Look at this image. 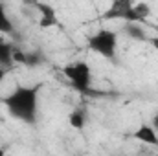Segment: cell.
Masks as SVG:
<instances>
[{"label":"cell","mask_w":158,"mask_h":156,"mask_svg":"<svg viewBox=\"0 0 158 156\" xmlns=\"http://www.w3.org/2000/svg\"><path fill=\"white\" fill-rule=\"evenodd\" d=\"M13 63H20V64H26V51L15 50V51H13Z\"/></svg>","instance_id":"cell-13"},{"label":"cell","mask_w":158,"mask_h":156,"mask_svg":"<svg viewBox=\"0 0 158 156\" xmlns=\"http://www.w3.org/2000/svg\"><path fill=\"white\" fill-rule=\"evenodd\" d=\"M13 46L9 42L0 40V68H9L13 64Z\"/></svg>","instance_id":"cell-8"},{"label":"cell","mask_w":158,"mask_h":156,"mask_svg":"<svg viewBox=\"0 0 158 156\" xmlns=\"http://www.w3.org/2000/svg\"><path fill=\"white\" fill-rule=\"evenodd\" d=\"M132 138L145 143V145H151V147H158V132L153 129V125H140L134 132H132Z\"/></svg>","instance_id":"cell-6"},{"label":"cell","mask_w":158,"mask_h":156,"mask_svg":"<svg viewBox=\"0 0 158 156\" xmlns=\"http://www.w3.org/2000/svg\"><path fill=\"white\" fill-rule=\"evenodd\" d=\"M132 6H134V11H136L142 18L147 20V17L151 15V7H149V4H145V2H138V4H132Z\"/></svg>","instance_id":"cell-11"},{"label":"cell","mask_w":158,"mask_h":156,"mask_svg":"<svg viewBox=\"0 0 158 156\" xmlns=\"http://www.w3.org/2000/svg\"><path fill=\"white\" fill-rule=\"evenodd\" d=\"M15 26L9 18V15L6 13V7L0 4V33H13Z\"/></svg>","instance_id":"cell-10"},{"label":"cell","mask_w":158,"mask_h":156,"mask_svg":"<svg viewBox=\"0 0 158 156\" xmlns=\"http://www.w3.org/2000/svg\"><path fill=\"white\" fill-rule=\"evenodd\" d=\"M149 42L153 44V48H155V50H158V37H149Z\"/></svg>","instance_id":"cell-14"},{"label":"cell","mask_w":158,"mask_h":156,"mask_svg":"<svg viewBox=\"0 0 158 156\" xmlns=\"http://www.w3.org/2000/svg\"><path fill=\"white\" fill-rule=\"evenodd\" d=\"M42 63V55L40 53H26V64L28 66H37V64H40Z\"/></svg>","instance_id":"cell-12"},{"label":"cell","mask_w":158,"mask_h":156,"mask_svg":"<svg viewBox=\"0 0 158 156\" xmlns=\"http://www.w3.org/2000/svg\"><path fill=\"white\" fill-rule=\"evenodd\" d=\"M153 129H155V130L158 132V112L155 114V116H153Z\"/></svg>","instance_id":"cell-15"},{"label":"cell","mask_w":158,"mask_h":156,"mask_svg":"<svg viewBox=\"0 0 158 156\" xmlns=\"http://www.w3.org/2000/svg\"><path fill=\"white\" fill-rule=\"evenodd\" d=\"M68 123H70L72 129L83 130V129H85V123H86V114H85V110H81V109L72 110L70 116H68Z\"/></svg>","instance_id":"cell-9"},{"label":"cell","mask_w":158,"mask_h":156,"mask_svg":"<svg viewBox=\"0 0 158 156\" xmlns=\"http://www.w3.org/2000/svg\"><path fill=\"white\" fill-rule=\"evenodd\" d=\"M4 77H6V70H4V68H0V84H2Z\"/></svg>","instance_id":"cell-16"},{"label":"cell","mask_w":158,"mask_h":156,"mask_svg":"<svg viewBox=\"0 0 158 156\" xmlns=\"http://www.w3.org/2000/svg\"><path fill=\"white\" fill-rule=\"evenodd\" d=\"M103 18L105 20H112V18H123L125 24H145L147 20L142 18L136 11H134V6L129 2V0H114L112 6L103 13Z\"/></svg>","instance_id":"cell-4"},{"label":"cell","mask_w":158,"mask_h":156,"mask_svg":"<svg viewBox=\"0 0 158 156\" xmlns=\"http://www.w3.org/2000/svg\"><path fill=\"white\" fill-rule=\"evenodd\" d=\"M123 31H125L127 37L138 40V42H149V35H147V31L143 30L142 24H125Z\"/></svg>","instance_id":"cell-7"},{"label":"cell","mask_w":158,"mask_h":156,"mask_svg":"<svg viewBox=\"0 0 158 156\" xmlns=\"http://www.w3.org/2000/svg\"><path fill=\"white\" fill-rule=\"evenodd\" d=\"M63 74L77 92H83V94L88 92L90 83H92V70L85 61H77V63H72V64L64 66Z\"/></svg>","instance_id":"cell-3"},{"label":"cell","mask_w":158,"mask_h":156,"mask_svg":"<svg viewBox=\"0 0 158 156\" xmlns=\"http://www.w3.org/2000/svg\"><path fill=\"white\" fill-rule=\"evenodd\" d=\"M35 7L40 11L39 26L42 30H50V28H53V26H59V18H57V13H55L53 6L44 4V2H37Z\"/></svg>","instance_id":"cell-5"},{"label":"cell","mask_w":158,"mask_h":156,"mask_svg":"<svg viewBox=\"0 0 158 156\" xmlns=\"http://www.w3.org/2000/svg\"><path fill=\"white\" fill-rule=\"evenodd\" d=\"M0 156H6V151L4 149H0Z\"/></svg>","instance_id":"cell-17"},{"label":"cell","mask_w":158,"mask_h":156,"mask_svg":"<svg viewBox=\"0 0 158 156\" xmlns=\"http://www.w3.org/2000/svg\"><path fill=\"white\" fill-rule=\"evenodd\" d=\"M86 48L105 59H114L116 57V51H118V35L116 31L112 30H99L96 31L88 42H86Z\"/></svg>","instance_id":"cell-2"},{"label":"cell","mask_w":158,"mask_h":156,"mask_svg":"<svg viewBox=\"0 0 158 156\" xmlns=\"http://www.w3.org/2000/svg\"><path fill=\"white\" fill-rule=\"evenodd\" d=\"M42 83L31 84V86H17L7 97H4V105L7 112L15 119L33 125L37 121V110H39V92Z\"/></svg>","instance_id":"cell-1"}]
</instances>
